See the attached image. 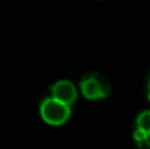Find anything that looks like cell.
Masks as SVG:
<instances>
[{"mask_svg":"<svg viewBox=\"0 0 150 149\" xmlns=\"http://www.w3.org/2000/svg\"><path fill=\"white\" fill-rule=\"evenodd\" d=\"M137 129L143 130L144 133L150 132V111H144L137 118Z\"/></svg>","mask_w":150,"mask_h":149,"instance_id":"cell-4","label":"cell"},{"mask_svg":"<svg viewBox=\"0 0 150 149\" xmlns=\"http://www.w3.org/2000/svg\"><path fill=\"white\" fill-rule=\"evenodd\" d=\"M149 101H150V91H149Z\"/></svg>","mask_w":150,"mask_h":149,"instance_id":"cell-7","label":"cell"},{"mask_svg":"<svg viewBox=\"0 0 150 149\" xmlns=\"http://www.w3.org/2000/svg\"><path fill=\"white\" fill-rule=\"evenodd\" d=\"M146 135H147V133H144L143 130L137 129V130H136V133H134V139H136V142H139V143L146 142Z\"/></svg>","mask_w":150,"mask_h":149,"instance_id":"cell-5","label":"cell"},{"mask_svg":"<svg viewBox=\"0 0 150 149\" xmlns=\"http://www.w3.org/2000/svg\"><path fill=\"white\" fill-rule=\"evenodd\" d=\"M51 92H52V98L58 99L67 105L73 104L76 99V88L69 81H60L54 83L51 86Z\"/></svg>","mask_w":150,"mask_h":149,"instance_id":"cell-3","label":"cell"},{"mask_svg":"<svg viewBox=\"0 0 150 149\" xmlns=\"http://www.w3.org/2000/svg\"><path fill=\"white\" fill-rule=\"evenodd\" d=\"M80 89H82V94L89 99L105 98L109 94L108 83L100 81L98 76H92V78L85 79L80 85Z\"/></svg>","mask_w":150,"mask_h":149,"instance_id":"cell-2","label":"cell"},{"mask_svg":"<svg viewBox=\"0 0 150 149\" xmlns=\"http://www.w3.org/2000/svg\"><path fill=\"white\" fill-rule=\"evenodd\" d=\"M149 89H150V83H149Z\"/></svg>","mask_w":150,"mask_h":149,"instance_id":"cell-8","label":"cell"},{"mask_svg":"<svg viewBox=\"0 0 150 149\" xmlns=\"http://www.w3.org/2000/svg\"><path fill=\"white\" fill-rule=\"evenodd\" d=\"M40 111L42 120L51 126H60L66 123L70 117V107L55 98L44 99Z\"/></svg>","mask_w":150,"mask_h":149,"instance_id":"cell-1","label":"cell"},{"mask_svg":"<svg viewBox=\"0 0 150 149\" xmlns=\"http://www.w3.org/2000/svg\"><path fill=\"white\" fill-rule=\"evenodd\" d=\"M144 143H146V145H147V146L150 148V132L147 133V135H146V142H144Z\"/></svg>","mask_w":150,"mask_h":149,"instance_id":"cell-6","label":"cell"}]
</instances>
